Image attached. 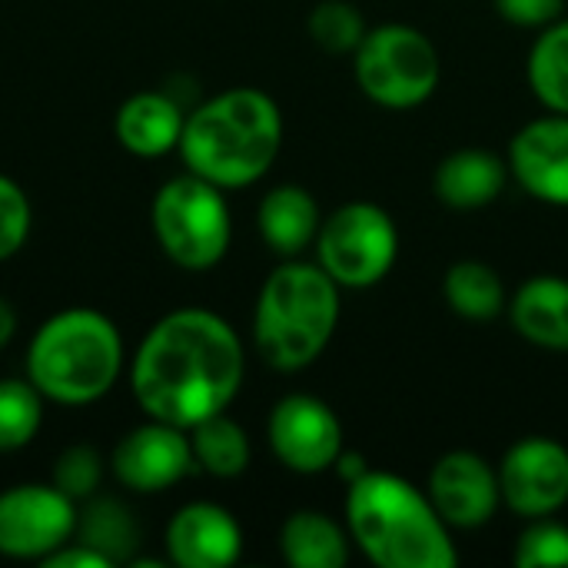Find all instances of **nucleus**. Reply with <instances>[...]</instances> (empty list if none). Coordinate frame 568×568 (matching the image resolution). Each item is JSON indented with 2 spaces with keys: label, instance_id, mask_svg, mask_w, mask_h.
I'll return each mask as SVG.
<instances>
[{
  "label": "nucleus",
  "instance_id": "f257e3e1",
  "mask_svg": "<svg viewBox=\"0 0 568 568\" xmlns=\"http://www.w3.org/2000/svg\"><path fill=\"white\" fill-rule=\"evenodd\" d=\"M246 353L236 329L210 310L156 320L130 359V389L146 419L180 429L220 416L240 396Z\"/></svg>",
  "mask_w": 568,
  "mask_h": 568
},
{
  "label": "nucleus",
  "instance_id": "f03ea898",
  "mask_svg": "<svg viewBox=\"0 0 568 568\" xmlns=\"http://www.w3.org/2000/svg\"><path fill=\"white\" fill-rule=\"evenodd\" d=\"M283 146V113L266 90L233 87L186 113L180 160L220 190L253 186L270 173Z\"/></svg>",
  "mask_w": 568,
  "mask_h": 568
},
{
  "label": "nucleus",
  "instance_id": "7ed1b4c3",
  "mask_svg": "<svg viewBox=\"0 0 568 568\" xmlns=\"http://www.w3.org/2000/svg\"><path fill=\"white\" fill-rule=\"evenodd\" d=\"M346 526L356 549L379 568H456L446 519L429 493H419L396 473H366L349 483Z\"/></svg>",
  "mask_w": 568,
  "mask_h": 568
},
{
  "label": "nucleus",
  "instance_id": "20e7f679",
  "mask_svg": "<svg viewBox=\"0 0 568 568\" xmlns=\"http://www.w3.org/2000/svg\"><path fill=\"white\" fill-rule=\"evenodd\" d=\"M123 336L116 323L90 306L47 316L27 343V379L57 406H90L123 376Z\"/></svg>",
  "mask_w": 568,
  "mask_h": 568
},
{
  "label": "nucleus",
  "instance_id": "39448f33",
  "mask_svg": "<svg viewBox=\"0 0 568 568\" xmlns=\"http://www.w3.org/2000/svg\"><path fill=\"white\" fill-rule=\"evenodd\" d=\"M339 326V283L320 266L283 260L260 286L253 310V343L276 373L313 366Z\"/></svg>",
  "mask_w": 568,
  "mask_h": 568
},
{
  "label": "nucleus",
  "instance_id": "423d86ee",
  "mask_svg": "<svg viewBox=\"0 0 568 568\" xmlns=\"http://www.w3.org/2000/svg\"><path fill=\"white\" fill-rule=\"evenodd\" d=\"M223 193L226 190L190 170L156 190L150 206V226L166 260L180 270L203 273L223 263V256L230 253L233 216Z\"/></svg>",
  "mask_w": 568,
  "mask_h": 568
},
{
  "label": "nucleus",
  "instance_id": "0eeeda50",
  "mask_svg": "<svg viewBox=\"0 0 568 568\" xmlns=\"http://www.w3.org/2000/svg\"><path fill=\"white\" fill-rule=\"evenodd\" d=\"M359 90L386 110H413L426 103L443 77L436 43L409 23H383L366 30L353 63Z\"/></svg>",
  "mask_w": 568,
  "mask_h": 568
},
{
  "label": "nucleus",
  "instance_id": "6e6552de",
  "mask_svg": "<svg viewBox=\"0 0 568 568\" xmlns=\"http://www.w3.org/2000/svg\"><path fill=\"white\" fill-rule=\"evenodd\" d=\"M399 256V230L393 216L356 200L329 213L316 233V263L339 283V290H369L389 276Z\"/></svg>",
  "mask_w": 568,
  "mask_h": 568
},
{
  "label": "nucleus",
  "instance_id": "1a4fd4ad",
  "mask_svg": "<svg viewBox=\"0 0 568 568\" xmlns=\"http://www.w3.org/2000/svg\"><path fill=\"white\" fill-rule=\"evenodd\" d=\"M80 503L53 483H20L0 493V556L17 562H43L73 539Z\"/></svg>",
  "mask_w": 568,
  "mask_h": 568
},
{
  "label": "nucleus",
  "instance_id": "9d476101",
  "mask_svg": "<svg viewBox=\"0 0 568 568\" xmlns=\"http://www.w3.org/2000/svg\"><path fill=\"white\" fill-rule=\"evenodd\" d=\"M273 456L300 476H320L336 466L343 453V426L329 403L310 393L283 396L266 423Z\"/></svg>",
  "mask_w": 568,
  "mask_h": 568
},
{
  "label": "nucleus",
  "instance_id": "9b49d317",
  "mask_svg": "<svg viewBox=\"0 0 568 568\" xmlns=\"http://www.w3.org/2000/svg\"><path fill=\"white\" fill-rule=\"evenodd\" d=\"M193 469L196 459L190 433L160 419H146L143 426L123 433L110 453L113 479L136 496L166 493L176 483H183Z\"/></svg>",
  "mask_w": 568,
  "mask_h": 568
},
{
  "label": "nucleus",
  "instance_id": "f8f14e48",
  "mask_svg": "<svg viewBox=\"0 0 568 568\" xmlns=\"http://www.w3.org/2000/svg\"><path fill=\"white\" fill-rule=\"evenodd\" d=\"M503 503L523 519H546L568 503V449L549 436H529L499 463Z\"/></svg>",
  "mask_w": 568,
  "mask_h": 568
},
{
  "label": "nucleus",
  "instance_id": "ddd939ff",
  "mask_svg": "<svg viewBox=\"0 0 568 568\" xmlns=\"http://www.w3.org/2000/svg\"><path fill=\"white\" fill-rule=\"evenodd\" d=\"M426 493L449 529H483L503 503L499 469L469 449L446 453L433 466Z\"/></svg>",
  "mask_w": 568,
  "mask_h": 568
},
{
  "label": "nucleus",
  "instance_id": "4468645a",
  "mask_svg": "<svg viewBox=\"0 0 568 568\" xmlns=\"http://www.w3.org/2000/svg\"><path fill=\"white\" fill-rule=\"evenodd\" d=\"M509 176L549 206H568V116L549 113L526 123L509 143Z\"/></svg>",
  "mask_w": 568,
  "mask_h": 568
},
{
  "label": "nucleus",
  "instance_id": "2eb2a0df",
  "mask_svg": "<svg viewBox=\"0 0 568 568\" xmlns=\"http://www.w3.org/2000/svg\"><path fill=\"white\" fill-rule=\"evenodd\" d=\"M166 559L180 568H230L243 556V529L216 503H190L173 513L163 532Z\"/></svg>",
  "mask_w": 568,
  "mask_h": 568
},
{
  "label": "nucleus",
  "instance_id": "dca6fc26",
  "mask_svg": "<svg viewBox=\"0 0 568 568\" xmlns=\"http://www.w3.org/2000/svg\"><path fill=\"white\" fill-rule=\"evenodd\" d=\"M186 113L190 110L173 93L140 90V93L126 97L116 110V120H113L116 143L140 160L166 156L180 146Z\"/></svg>",
  "mask_w": 568,
  "mask_h": 568
},
{
  "label": "nucleus",
  "instance_id": "f3484780",
  "mask_svg": "<svg viewBox=\"0 0 568 568\" xmlns=\"http://www.w3.org/2000/svg\"><path fill=\"white\" fill-rule=\"evenodd\" d=\"M506 183H509V163L476 146L449 153L433 176L436 196L453 210H483L503 196Z\"/></svg>",
  "mask_w": 568,
  "mask_h": 568
},
{
  "label": "nucleus",
  "instance_id": "a211bd4d",
  "mask_svg": "<svg viewBox=\"0 0 568 568\" xmlns=\"http://www.w3.org/2000/svg\"><path fill=\"white\" fill-rule=\"evenodd\" d=\"M509 320L526 343L568 353V280L552 273L526 280L509 303Z\"/></svg>",
  "mask_w": 568,
  "mask_h": 568
},
{
  "label": "nucleus",
  "instance_id": "6ab92c4d",
  "mask_svg": "<svg viewBox=\"0 0 568 568\" xmlns=\"http://www.w3.org/2000/svg\"><path fill=\"white\" fill-rule=\"evenodd\" d=\"M320 223H323L320 203L313 200L310 190L293 186V183L273 186L260 200V210H256V226H260L263 243L283 260H293L310 243H316Z\"/></svg>",
  "mask_w": 568,
  "mask_h": 568
},
{
  "label": "nucleus",
  "instance_id": "aec40b11",
  "mask_svg": "<svg viewBox=\"0 0 568 568\" xmlns=\"http://www.w3.org/2000/svg\"><path fill=\"white\" fill-rule=\"evenodd\" d=\"M280 552L293 568H346L349 536L316 509H300L280 526Z\"/></svg>",
  "mask_w": 568,
  "mask_h": 568
},
{
  "label": "nucleus",
  "instance_id": "412c9836",
  "mask_svg": "<svg viewBox=\"0 0 568 568\" xmlns=\"http://www.w3.org/2000/svg\"><path fill=\"white\" fill-rule=\"evenodd\" d=\"M73 539L103 552L113 562V568L130 566V559L140 549V523L120 499L97 493L93 499L83 503Z\"/></svg>",
  "mask_w": 568,
  "mask_h": 568
},
{
  "label": "nucleus",
  "instance_id": "4be33fe9",
  "mask_svg": "<svg viewBox=\"0 0 568 568\" xmlns=\"http://www.w3.org/2000/svg\"><path fill=\"white\" fill-rule=\"evenodd\" d=\"M186 433H190L196 469H203L206 476H213V479H236V476H243L250 469V459H253L250 436L226 413L210 416V419L196 423Z\"/></svg>",
  "mask_w": 568,
  "mask_h": 568
},
{
  "label": "nucleus",
  "instance_id": "5701e85b",
  "mask_svg": "<svg viewBox=\"0 0 568 568\" xmlns=\"http://www.w3.org/2000/svg\"><path fill=\"white\" fill-rule=\"evenodd\" d=\"M443 296L449 310L463 320H493L509 306L499 273L479 260L453 263L443 280Z\"/></svg>",
  "mask_w": 568,
  "mask_h": 568
},
{
  "label": "nucleus",
  "instance_id": "b1692460",
  "mask_svg": "<svg viewBox=\"0 0 568 568\" xmlns=\"http://www.w3.org/2000/svg\"><path fill=\"white\" fill-rule=\"evenodd\" d=\"M529 87L549 113L568 116V20L542 27V37L529 50Z\"/></svg>",
  "mask_w": 568,
  "mask_h": 568
},
{
  "label": "nucleus",
  "instance_id": "393cba45",
  "mask_svg": "<svg viewBox=\"0 0 568 568\" xmlns=\"http://www.w3.org/2000/svg\"><path fill=\"white\" fill-rule=\"evenodd\" d=\"M43 393L27 376L0 379V456L27 449L43 426Z\"/></svg>",
  "mask_w": 568,
  "mask_h": 568
},
{
  "label": "nucleus",
  "instance_id": "a878e982",
  "mask_svg": "<svg viewBox=\"0 0 568 568\" xmlns=\"http://www.w3.org/2000/svg\"><path fill=\"white\" fill-rule=\"evenodd\" d=\"M306 27H310L313 43L323 47L326 53H356V47L363 43L369 30L363 13L346 0H320Z\"/></svg>",
  "mask_w": 568,
  "mask_h": 568
},
{
  "label": "nucleus",
  "instance_id": "bb28decb",
  "mask_svg": "<svg viewBox=\"0 0 568 568\" xmlns=\"http://www.w3.org/2000/svg\"><path fill=\"white\" fill-rule=\"evenodd\" d=\"M103 473H106L103 456H100L93 446L77 443V446H67V449L57 456L50 483H53L60 493H67L73 503H87V499H93V496L100 493Z\"/></svg>",
  "mask_w": 568,
  "mask_h": 568
},
{
  "label": "nucleus",
  "instance_id": "cd10ccee",
  "mask_svg": "<svg viewBox=\"0 0 568 568\" xmlns=\"http://www.w3.org/2000/svg\"><path fill=\"white\" fill-rule=\"evenodd\" d=\"M513 562L519 568H568V526L546 519H532V526L519 536Z\"/></svg>",
  "mask_w": 568,
  "mask_h": 568
},
{
  "label": "nucleus",
  "instance_id": "c85d7f7f",
  "mask_svg": "<svg viewBox=\"0 0 568 568\" xmlns=\"http://www.w3.org/2000/svg\"><path fill=\"white\" fill-rule=\"evenodd\" d=\"M33 230V206L30 196L17 180L0 173V263L17 256Z\"/></svg>",
  "mask_w": 568,
  "mask_h": 568
},
{
  "label": "nucleus",
  "instance_id": "c756f323",
  "mask_svg": "<svg viewBox=\"0 0 568 568\" xmlns=\"http://www.w3.org/2000/svg\"><path fill=\"white\" fill-rule=\"evenodd\" d=\"M566 0H496V10L506 23L516 27H549L562 17Z\"/></svg>",
  "mask_w": 568,
  "mask_h": 568
},
{
  "label": "nucleus",
  "instance_id": "7c9ffc66",
  "mask_svg": "<svg viewBox=\"0 0 568 568\" xmlns=\"http://www.w3.org/2000/svg\"><path fill=\"white\" fill-rule=\"evenodd\" d=\"M40 566L43 568H113V562H110L103 552H97L93 546H87V542H80V539H70V542H63L60 549H53Z\"/></svg>",
  "mask_w": 568,
  "mask_h": 568
},
{
  "label": "nucleus",
  "instance_id": "2f4dec72",
  "mask_svg": "<svg viewBox=\"0 0 568 568\" xmlns=\"http://www.w3.org/2000/svg\"><path fill=\"white\" fill-rule=\"evenodd\" d=\"M333 469L346 479V486L369 473V469H366V459H363L359 453H339V459H336V466H333Z\"/></svg>",
  "mask_w": 568,
  "mask_h": 568
},
{
  "label": "nucleus",
  "instance_id": "473e14b6",
  "mask_svg": "<svg viewBox=\"0 0 568 568\" xmlns=\"http://www.w3.org/2000/svg\"><path fill=\"white\" fill-rule=\"evenodd\" d=\"M13 336H17V310L7 296H0V349H7Z\"/></svg>",
  "mask_w": 568,
  "mask_h": 568
}]
</instances>
